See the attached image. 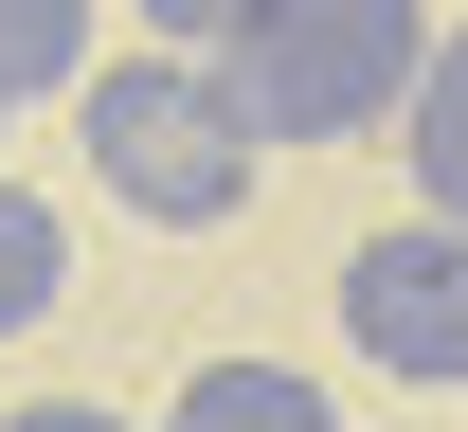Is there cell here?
<instances>
[{"mask_svg": "<svg viewBox=\"0 0 468 432\" xmlns=\"http://www.w3.org/2000/svg\"><path fill=\"white\" fill-rule=\"evenodd\" d=\"M55 289H72L55 198H18V181H0V342H18V324H55Z\"/></svg>", "mask_w": 468, "mask_h": 432, "instance_id": "52a82bcc", "label": "cell"}, {"mask_svg": "<svg viewBox=\"0 0 468 432\" xmlns=\"http://www.w3.org/2000/svg\"><path fill=\"white\" fill-rule=\"evenodd\" d=\"M414 72H432V18L414 0H271L217 55V90L252 109V144H360V126L414 109Z\"/></svg>", "mask_w": 468, "mask_h": 432, "instance_id": "7a4b0ae2", "label": "cell"}, {"mask_svg": "<svg viewBox=\"0 0 468 432\" xmlns=\"http://www.w3.org/2000/svg\"><path fill=\"white\" fill-rule=\"evenodd\" d=\"M414 198H432V216H451L468 235V37H432V72H414Z\"/></svg>", "mask_w": 468, "mask_h": 432, "instance_id": "5b68a950", "label": "cell"}, {"mask_svg": "<svg viewBox=\"0 0 468 432\" xmlns=\"http://www.w3.org/2000/svg\"><path fill=\"white\" fill-rule=\"evenodd\" d=\"M324 307H343V342H360L378 378H432V396H451V378H468V235H451V216L360 235Z\"/></svg>", "mask_w": 468, "mask_h": 432, "instance_id": "3957f363", "label": "cell"}, {"mask_svg": "<svg viewBox=\"0 0 468 432\" xmlns=\"http://www.w3.org/2000/svg\"><path fill=\"white\" fill-rule=\"evenodd\" d=\"M0 432H126V415H109V396H18Z\"/></svg>", "mask_w": 468, "mask_h": 432, "instance_id": "9c48e42d", "label": "cell"}, {"mask_svg": "<svg viewBox=\"0 0 468 432\" xmlns=\"http://www.w3.org/2000/svg\"><path fill=\"white\" fill-rule=\"evenodd\" d=\"M252 18H271V0H144V37H163V55H234Z\"/></svg>", "mask_w": 468, "mask_h": 432, "instance_id": "ba28073f", "label": "cell"}, {"mask_svg": "<svg viewBox=\"0 0 468 432\" xmlns=\"http://www.w3.org/2000/svg\"><path fill=\"white\" fill-rule=\"evenodd\" d=\"M90 90V0H0V109Z\"/></svg>", "mask_w": 468, "mask_h": 432, "instance_id": "8992f818", "label": "cell"}, {"mask_svg": "<svg viewBox=\"0 0 468 432\" xmlns=\"http://www.w3.org/2000/svg\"><path fill=\"white\" fill-rule=\"evenodd\" d=\"M72 144H90V181L144 216V235H234L252 216V109L217 90V55H90L72 90Z\"/></svg>", "mask_w": 468, "mask_h": 432, "instance_id": "6da1fadb", "label": "cell"}, {"mask_svg": "<svg viewBox=\"0 0 468 432\" xmlns=\"http://www.w3.org/2000/svg\"><path fill=\"white\" fill-rule=\"evenodd\" d=\"M163 432H343V415H324V378H289V361H198L163 396Z\"/></svg>", "mask_w": 468, "mask_h": 432, "instance_id": "277c9868", "label": "cell"}]
</instances>
